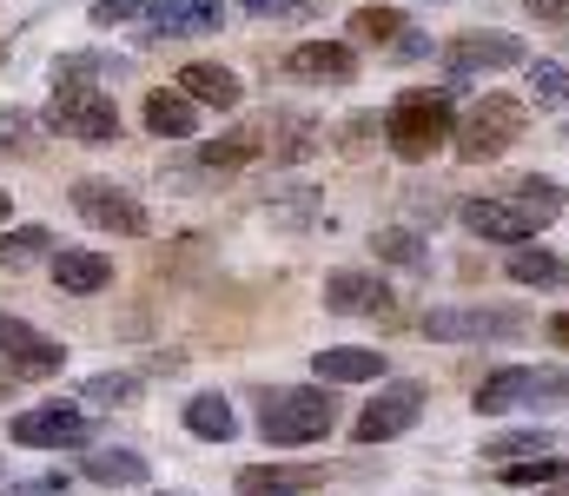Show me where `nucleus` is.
Listing matches in <instances>:
<instances>
[{"label": "nucleus", "instance_id": "nucleus-41", "mask_svg": "<svg viewBox=\"0 0 569 496\" xmlns=\"http://www.w3.org/2000/svg\"><path fill=\"white\" fill-rule=\"evenodd\" d=\"M543 496H569V484H557V490H543Z\"/></svg>", "mask_w": 569, "mask_h": 496}, {"label": "nucleus", "instance_id": "nucleus-20", "mask_svg": "<svg viewBox=\"0 0 569 496\" xmlns=\"http://www.w3.org/2000/svg\"><path fill=\"white\" fill-rule=\"evenodd\" d=\"M259 160H266V126H232L226 140L199 146V160L192 165H206V172L219 179V172H246V165H259Z\"/></svg>", "mask_w": 569, "mask_h": 496}, {"label": "nucleus", "instance_id": "nucleus-8", "mask_svg": "<svg viewBox=\"0 0 569 496\" xmlns=\"http://www.w3.org/2000/svg\"><path fill=\"white\" fill-rule=\"evenodd\" d=\"M523 60H530V47H523L517 33H503V27L457 33V40L443 47V73H450V80H470V73H503V67H523Z\"/></svg>", "mask_w": 569, "mask_h": 496}, {"label": "nucleus", "instance_id": "nucleus-18", "mask_svg": "<svg viewBox=\"0 0 569 496\" xmlns=\"http://www.w3.org/2000/svg\"><path fill=\"white\" fill-rule=\"evenodd\" d=\"M53 285H60V292H73V298H93V292H107V285H113V265H107L100 252L60 245V252H53Z\"/></svg>", "mask_w": 569, "mask_h": 496}, {"label": "nucleus", "instance_id": "nucleus-35", "mask_svg": "<svg viewBox=\"0 0 569 496\" xmlns=\"http://www.w3.org/2000/svg\"><path fill=\"white\" fill-rule=\"evenodd\" d=\"M246 13H259V20H284V13H305V0H239Z\"/></svg>", "mask_w": 569, "mask_h": 496}, {"label": "nucleus", "instance_id": "nucleus-7", "mask_svg": "<svg viewBox=\"0 0 569 496\" xmlns=\"http://www.w3.org/2000/svg\"><path fill=\"white\" fill-rule=\"evenodd\" d=\"M73 219L93 225V232H113V239H140L146 232V205L113 179H80L73 185Z\"/></svg>", "mask_w": 569, "mask_h": 496}, {"label": "nucleus", "instance_id": "nucleus-14", "mask_svg": "<svg viewBox=\"0 0 569 496\" xmlns=\"http://www.w3.org/2000/svg\"><path fill=\"white\" fill-rule=\"evenodd\" d=\"M284 73L305 80V87H351L358 80V53L345 40H305L284 53Z\"/></svg>", "mask_w": 569, "mask_h": 496}, {"label": "nucleus", "instance_id": "nucleus-15", "mask_svg": "<svg viewBox=\"0 0 569 496\" xmlns=\"http://www.w3.org/2000/svg\"><path fill=\"white\" fill-rule=\"evenodd\" d=\"M219 20H226L219 0H152L146 7L152 40H206V33H219Z\"/></svg>", "mask_w": 569, "mask_h": 496}, {"label": "nucleus", "instance_id": "nucleus-5", "mask_svg": "<svg viewBox=\"0 0 569 496\" xmlns=\"http://www.w3.org/2000/svg\"><path fill=\"white\" fill-rule=\"evenodd\" d=\"M47 126L67 133V140L100 146V140L120 133V113H113V100H107L93 80H60V87H53V107H47Z\"/></svg>", "mask_w": 569, "mask_h": 496}, {"label": "nucleus", "instance_id": "nucleus-4", "mask_svg": "<svg viewBox=\"0 0 569 496\" xmlns=\"http://www.w3.org/2000/svg\"><path fill=\"white\" fill-rule=\"evenodd\" d=\"M457 153L470 165H483V160H503L517 140H523V100H510V93H483L477 107H463L457 113Z\"/></svg>", "mask_w": 569, "mask_h": 496}, {"label": "nucleus", "instance_id": "nucleus-16", "mask_svg": "<svg viewBox=\"0 0 569 496\" xmlns=\"http://www.w3.org/2000/svg\"><path fill=\"white\" fill-rule=\"evenodd\" d=\"M503 279H517V285H530V292H563V285H569V259L530 239V245H510Z\"/></svg>", "mask_w": 569, "mask_h": 496}, {"label": "nucleus", "instance_id": "nucleus-25", "mask_svg": "<svg viewBox=\"0 0 569 496\" xmlns=\"http://www.w3.org/2000/svg\"><path fill=\"white\" fill-rule=\"evenodd\" d=\"M40 259H53V232H47V225L0 232V265H7V272H27V265H40Z\"/></svg>", "mask_w": 569, "mask_h": 496}, {"label": "nucleus", "instance_id": "nucleus-23", "mask_svg": "<svg viewBox=\"0 0 569 496\" xmlns=\"http://www.w3.org/2000/svg\"><path fill=\"white\" fill-rule=\"evenodd\" d=\"M80 477L107 484V490H127V484H146V457H133V451H87Z\"/></svg>", "mask_w": 569, "mask_h": 496}, {"label": "nucleus", "instance_id": "nucleus-37", "mask_svg": "<svg viewBox=\"0 0 569 496\" xmlns=\"http://www.w3.org/2000/svg\"><path fill=\"white\" fill-rule=\"evenodd\" d=\"M67 490H73L67 477H27L20 490H0V496H67Z\"/></svg>", "mask_w": 569, "mask_h": 496}, {"label": "nucleus", "instance_id": "nucleus-13", "mask_svg": "<svg viewBox=\"0 0 569 496\" xmlns=\"http://www.w3.org/2000/svg\"><path fill=\"white\" fill-rule=\"evenodd\" d=\"M0 357H7L20 377H47V371L67 364V344L47 337L40 325H27V318H7V312H0Z\"/></svg>", "mask_w": 569, "mask_h": 496}, {"label": "nucleus", "instance_id": "nucleus-1", "mask_svg": "<svg viewBox=\"0 0 569 496\" xmlns=\"http://www.w3.org/2000/svg\"><path fill=\"white\" fill-rule=\"evenodd\" d=\"M338 431V397L318 384H284V391H259V437L272 451H305L325 444Z\"/></svg>", "mask_w": 569, "mask_h": 496}, {"label": "nucleus", "instance_id": "nucleus-24", "mask_svg": "<svg viewBox=\"0 0 569 496\" xmlns=\"http://www.w3.org/2000/svg\"><path fill=\"white\" fill-rule=\"evenodd\" d=\"M246 496H298V490H311V484H325L318 470H279V464H252V470H239L232 477Z\"/></svg>", "mask_w": 569, "mask_h": 496}, {"label": "nucleus", "instance_id": "nucleus-31", "mask_svg": "<svg viewBox=\"0 0 569 496\" xmlns=\"http://www.w3.org/2000/svg\"><path fill=\"white\" fill-rule=\"evenodd\" d=\"M510 199H523L543 225H550V219H563V185H557V179H517V185H510Z\"/></svg>", "mask_w": 569, "mask_h": 496}, {"label": "nucleus", "instance_id": "nucleus-17", "mask_svg": "<svg viewBox=\"0 0 569 496\" xmlns=\"http://www.w3.org/2000/svg\"><path fill=\"white\" fill-rule=\"evenodd\" d=\"M179 93H186L192 107H212V113H232V107L246 100L239 73H232V67H212V60H192V67L179 73Z\"/></svg>", "mask_w": 569, "mask_h": 496}, {"label": "nucleus", "instance_id": "nucleus-26", "mask_svg": "<svg viewBox=\"0 0 569 496\" xmlns=\"http://www.w3.org/2000/svg\"><path fill=\"white\" fill-rule=\"evenodd\" d=\"M272 160H284V165H298L311 146H318V126L311 120H298V113H272Z\"/></svg>", "mask_w": 569, "mask_h": 496}, {"label": "nucleus", "instance_id": "nucleus-10", "mask_svg": "<svg viewBox=\"0 0 569 496\" xmlns=\"http://www.w3.org/2000/svg\"><path fill=\"white\" fill-rule=\"evenodd\" d=\"M418 411H425V384H411V377H398V384H385L365 411H358V444H398L411 424H418Z\"/></svg>", "mask_w": 569, "mask_h": 496}, {"label": "nucleus", "instance_id": "nucleus-40", "mask_svg": "<svg viewBox=\"0 0 569 496\" xmlns=\"http://www.w3.org/2000/svg\"><path fill=\"white\" fill-rule=\"evenodd\" d=\"M7 219H13V199H7V185H0V225H7Z\"/></svg>", "mask_w": 569, "mask_h": 496}, {"label": "nucleus", "instance_id": "nucleus-36", "mask_svg": "<svg viewBox=\"0 0 569 496\" xmlns=\"http://www.w3.org/2000/svg\"><path fill=\"white\" fill-rule=\"evenodd\" d=\"M530 7V20H543V27H569V0H523Z\"/></svg>", "mask_w": 569, "mask_h": 496}, {"label": "nucleus", "instance_id": "nucleus-29", "mask_svg": "<svg viewBox=\"0 0 569 496\" xmlns=\"http://www.w3.org/2000/svg\"><path fill=\"white\" fill-rule=\"evenodd\" d=\"M530 100H537L543 113L569 107V73H563V60H530Z\"/></svg>", "mask_w": 569, "mask_h": 496}, {"label": "nucleus", "instance_id": "nucleus-22", "mask_svg": "<svg viewBox=\"0 0 569 496\" xmlns=\"http://www.w3.org/2000/svg\"><path fill=\"white\" fill-rule=\"evenodd\" d=\"M186 431H192L199 444H232V437H239V417H232V404H226L219 391H199V397L186 404Z\"/></svg>", "mask_w": 569, "mask_h": 496}, {"label": "nucleus", "instance_id": "nucleus-30", "mask_svg": "<svg viewBox=\"0 0 569 496\" xmlns=\"http://www.w3.org/2000/svg\"><path fill=\"white\" fill-rule=\"evenodd\" d=\"M490 464H523V457H550V431H510V437H490L483 451Z\"/></svg>", "mask_w": 569, "mask_h": 496}, {"label": "nucleus", "instance_id": "nucleus-6", "mask_svg": "<svg viewBox=\"0 0 569 496\" xmlns=\"http://www.w3.org/2000/svg\"><path fill=\"white\" fill-rule=\"evenodd\" d=\"M418 331L430 344H510V337H523V318L497 312V305H430Z\"/></svg>", "mask_w": 569, "mask_h": 496}, {"label": "nucleus", "instance_id": "nucleus-19", "mask_svg": "<svg viewBox=\"0 0 569 496\" xmlns=\"http://www.w3.org/2000/svg\"><path fill=\"white\" fill-rule=\"evenodd\" d=\"M311 371L331 377V384H371V377H385L391 364H385V351H371V344H331V351L311 357Z\"/></svg>", "mask_w": 569, "mask_h": 496}, {"label": "nucleus", "instance_id": "nucleus-33", "mask_svg": "<svg viewBox=\"0 0 569 496\" xmlns=\"http://www.w3.org/2000/svg\"><path fill=\"white\" fill-rule=\"evenodd\" d=\"M87 404H140V377H127V371H100L93 384H87Z\"/></svg>", "mask_w": 569, "mask_h": 496}, {"label": "nucleus", "instance_id": "nucleus-39", "mask_svg": "<svg viewBox=\"0 0 569 496\" xmlns=\"http://www.w3.org/2000/svg\"><path fill=\"white\" fill-rule=\"evenodd\" d=\"M550 337H557V344H569V312H557V318H550Z\"/></svg>", "mask_w": 569, "mask_h": 496}, {"label": "nucleus", "instance_id": "nucleus-2", "mask_svg": "<svg viewBox=\"0 0 569 496\" xmlns=\"http://www.w3.org/2000/svg\"><path fill=\"white\" fill-rule=\"evenodd\" d=\"M470 404L483 417H503V411H557V404H569V377L557 364H503V371H490L470 391Z\"/></svg>", "mask_w": 569, "mask_h": 496}, {"label": "nucleus", "instance_id": "nucleus-21", "mask_svg": "<svg viewBox=\"0 0 569 496\" xmlns=\"http://www.w3.org/2000/svg\"><path fill=\"white\" fill-rule=\"evenodd\" d=\"M146 133H152V140H192V133H199V107H192L179 87H172V93L152 87V93H146Z\"/></svg>", "mask_w": 569, "mask_h": 496}, {"label": "nucleus", "instance_id": "nucleus-27", "mask_svg": "<svg viewBox=\"0 0 569 496\" xmlns=\"http://www.w3.org/2000/svg\"><path fill=\"white\" fill-rule=\"evenodd\" d=\"M371 252L385 259V265H405V272H418L430 252H425V239L411 232V225H385V232H371Z\"/></svg>", "mask_w": 569, "mask_h": 496}, {"label": "nucleus", "instance_id": "nucleus-12", "mask_svg": "<svg viewBox=\"0 0 569 496\" xmlns=\"http://www.w3.org/2000/svg\"><path fill=\"white\" fill-rule=\"evenodd\" d=\"M325 312H338V318H398V292L378 272H331L325 279Z\"/></svg>", "mask_w": 569, "mask_h": 496}, {"label": "nucleus", "instance_id": "nucleus-38", "mask_svg": "<svg viewBox=\"0 0 569 496\" xmlns=\"http://www.w3.org/2000/svg\"><path fill=\"white\" fill-rule=\"evenodd\" d=\"M398 53H405V60H418V53H430V40H425V33H398Z\"/></svg>", "mask_w": 569, "mask_h": 496}, {"label": "nucleus", "instance_id": "nucleus-28", "mask_svg": "<svg viewBox=\"0 0 569 496\" xmlns=\"http://www.w3.org/2000/svg\"><path fill=\"white\" fill-rule=\"evenodd\" d=\"M503 484H517V490H557V484H569V464L550 451V457H530V464H503Z\"/></svg>", "mask_w": 569, "mask_h": 496}, {"label": "nucleus", "instance_id": "nucleus-11", "mask_svg": "<svg viewBox=\"0 0 569 496\" xmlns=\"http://www.w3.org/2000/svg\"><path fill=\"white\" fill-rule=\"evenodd\" d=\"M457 219H463L477 239H503V245H530V239L543 232V219H537L523 199H510V192H503V199H463Z\"/></svg>", "mask_w": 569, "mask_h": 496}, {"label": "nucleus", "instance_id": "nucleus-3", "mask_svg": "<svg viewBox=\"0 0 569 496\" xmlns=\"http://www.w3.org/2000/svg\"><path fill=\"white\" fill-rule=\"evenodd\" d=\"M450 133H457V107H450L443 93H430V87L398 93V107L385 113V140H391L398 160H430Z\"/></svg>", "mask_w": 569, "mask_h": 496}, {"label": "nucleus", "instance_id": "nucleus-32", "mask_svg": "<svg viewBox=\"0 0 569 496\" xmlns=\"http://www.w3.org/2000/svg\"><path fill=\"white\" fill-rule=\"evenodd\" d=\"M351 33H358V40H398V33H405V13H398V7H358V13H351Z\"/></svg>", "mask_w": 569, "mask_h": 496}, {"label": "nucleus", "instance_id": "nucleus-34", "mask_svg": "<svg viewBox=\"0 0 569 496\" xmlns=\"http://www.w3.org/2000/svg\"><path fill=\"white\" fill-rule=\"evenodd\" d=\"M146 7H152V0H100V7H93V27H120V20H133Z\"/></svg>", "mask_w": 569, "mask_h": 496}, {"label": "nucleus", "instance_id": "nucleus-9", "mask_svg": "<svg viewBox=\"0 0 569 496\" xmlns=\"http://www.w3.org/2000/svg\"><path fill=\"white\" fill-rule=\"evenodd\" d=\"M7 437L27 444V451H87L93 424H87L80 404H33V411H20V417L7 424Z\"/></svg>", "mask_w": 569, "mask_h": 496}]
</instances>
